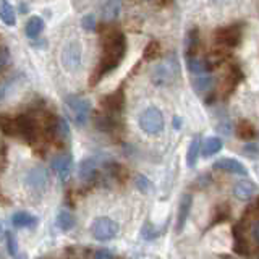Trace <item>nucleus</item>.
<instances>
[{
    "label": "nucleus",
    "instance_id": "f257e3e1",
    "mask_svg": "<svg viewBox=\"0 0 259 259\" xmlns=\"http://www.w3.org/2000/svg\"><path fill=\"white\" fill-rule=\"evenodd\" d=\"M126 52V39L120 31H110L102 37V52L96 71L91 76L89 85H97L104 76L115 70L123 60Z\"/></svg>",
    "mask_w": 259,
    "mask_h": 259
},
{
    "label": "nucleus",
    "instance_id": "f03ea898",
    "mask_svg": "<svg viewBox=\"0 0 259 259\" xmlns=\"http://www.w3.org/2000/svg\"><path fill=\"white\" fill-rule=\"evenodd\" d=\"M138 125L143 133L149 135V136H156L159 133H162L165 128V120L162 112L157 107H147L140 114L138 117Z\"/></svg>",
    "mask_w": 259,
    "mask_h": 259
},
{
    "label": "nucleus",
    "instance_id": "7ed1b4c3",
    "mask_svg": "<svg viewBox=\"0 0 259 259\" xmlns=\"http://www.w3.org/2000/svg\"><path fill=\"white\" fill-rule=\"evenodd\" d=\"M65 104H67V107L70 110L71 117H73V120H75V123L78 126H85L87 123V120H89L91 102L81 96L70 94L65 97Z\"/></svg>",
    "mask_w": 259,
    "mask_h": 259
},
{
    "label": "nucleus",
    "instance_id": "20e7f679",
    "mask_svg": "<svg viewBox=\"0 0 259 259\" xmlns=\"http://www.w3.org/2000/svg\"><path fill=\"white\" fill-rule=\"evenodd\" d=\"M91 233L99 241H109L117 236L118 224L109 217H97L91 224Z\"/></svg>",
    "mask_w": 259,
    "mask_h": 259
},
{
    "label": "nucleus",
    "instance_id": "39448f33",
    "mask_svg": "<svg viewBox=\"0 0 259 259\" xmlns=\"http://www.w3.org/2000/svg\"><path fill=\"white\" fill-rule=\"evenodd\" d=\"M81 46L80 42L71 41L67 46L63 47L62 51V65L67 71H78L81 67Z\"/></svg>",
    "mask_w": 259,
    "mask_h": 259
},
{
    "label": "nucleus",
    "instance_id": "423d86ee",
    "mask_svg": "<svg viewBox=\"0 0 259 259\" xmlns=\"http://www.w3.org/2000/svg\"><path fill=\"white\" fill-rule=\"evenodd\" d=\"M16 128H18V136L23 138L28 143H34L37 138V123L29 115H20L16 117Z\"/></svg>",
    "mask_w": 259,
    "mask_h": 259
},
{
    "label": "nucleus",
    "instance_id": "0eeeda50",
    "mask_svg": "<svg viewBox=\"0 0 259 259\" xmlns=\"http://www.w3.org/2000/svg\"><path fill=\"white\" fill-rule=\"evenodd\" d=\"M216 39L217 42L224 44V46H229V47L238 46L241 41V26L230 25V26L219 28L216 31Z\"/></svg>",
    "mask_w": 259,
    "mask_h": 259
},
{
    "label": "nucleus",
    "instance_id": "6e6552de",
    "mask_svg": "<svg viewBox=\"0 0 259 259\" xmlns=\"http://www.w3.org/2000/svg\"><path fill=\"white\" fill-rule=\"evenodd\" d=\"M233 250L240 256H250V243L246 240V225L245 220H240L233 227Z\"/></svg>",
    "mask_w": 259,
    "mask_h": 259
},
{
    "label": "nucleus",
    "instance_id": "1a4fd4ad",
    "mask_svg": "<svg viewBox=\"0 0 259 259\" xmlns=\"http://www.w3.org/2000/svg\"><path fill=\"white\" fill-rule=\"evenodd\" d=\"M47 181H49V175L42 167L31 169L25 177L26 186L32 191H44L47 186Z\"/></svg>",
    "mask_w": 259,
    "mask_h": 259
},
{
    "label": "nucleus",
    "instance_id": "9d476101",
    "mask_svg": "<svg viewBox=\"0 0 259 259\" xmlns=\"http://www.w3.org/2000/svg\"><path fill=\"white\" fill-rule=\"evenodd\" d=\"M51 167L55 173L58 175V178L62 181H67L70 178L71 167H73V161H71L70 154H58L55 156L51 162Z\"/></svg>",
    "mask_w": 259,
    "mask_h": 259
},
{
    "label": "nucleus",
    "instance_id": "9b49d317",
    "mask_svg": "<svg viewBox=\"0 0 259 259\" xmlns=\"http://www.w3.org/2000/svg\"><path fill=\"white\" fill-rule=\"evenodd\" d=\"M212 169L217 170V172H227V173H236V175H246L248 173L245 165L241 164L240 161H236V159H232V157L219 159L217 162H214Z\"/></svg>",
    "mask_w": 259,
    "mask_h": 259
},
{
    "label": "nucleus",
    "instance_id": "f8f14e48",
    "mask_svg": "<svg viewBox=\"0 0 259 259\" xmlns=\"http://www.w3.org/2000/svg\"><path fill=\"white\" fill-rule=\"evenodd\" d=\"M102 104V109L106 110L109 115H114V114H120L123 110L125 106V94L122 89L112 92V94L106 96L101 101Z\"/></svg>",
    "mask_w": 259,
    "mask_h": 259
},
{
    "label": "nucleus",
    "instance_id": "ddd939ff",
    "mask_svg": "<svg viewBox=\"0 0 259 259\" xmlns=\"http://www.w3.org/2000/svg\"><path fill=\"white\" fill-rule=\"evenodd\" d=\"M97 177V161L94 157L83 159L80 164V178L86 183H91Z\"/></svg>",
    "mask_w": 259,
    "mask_h": 259
},
{
    "label": "nucleus",
    "instance_id": "4468645a",
    "mask_svg": "<svg viewBox=\"0 0 259 259\" xmlns=\"http://www.w3.org/2000/svg\"><path fill=\"white\" fill-rule=\"evenodd\" d=\"M191 206H193V198L190 195L181 196V201H180V206H178V216H177V227H175V230H177L178 233L185 227L186 219H188V216H190Z\"/></svg>",
    "mask_w": 259,
    "mask_h": 259
},
{
    "label": "nucleus",
    "instance_id": "2eb2a0df",
    "mask_svg": "<svg viewBox=\"0 0 259 259\" xmlns=\"http://www.w3.org/2000/svg\"><path fill=\"white\" fill-rule=\"evenodd\" d=\"M232 193L240 201H248L256 193V185L253 181H238V183H235Z\"/></svg>",
    "mask_w": 259,
    "mask_h": 259
},
{
    "label": "nucleus",
    "instance_id": "dca6fc26",
    "mask_svg": "<svg viewBox=\"0 0 259 259\" xmlns=\"http://www.w3.org/2000/svg\"><path fill=\"white\" fill-rule=\"evenodd\" d=\"M235 133L240 140L250 141V140H253V138H256L258 131H256V126L253 125L250 120L241 118V120H238V123H236V126H235Z\"/></svg>",
    "mask_w": 259,
    "mask_h": 259
},
{
    "label": "nucleus",
    "instance_id": "f3484780",
    "mask_svg": "<svg viewBox=\"0 0 259 259\" xmlns=\"http://www.w3.org/2000/svg\"><path fill=\"white\" fill-rule=\"evenodd\" d=\"M0 20L7 26L16 25V12L7 0H0Z\"/></svg>",
    "mask_w": 259,
    "mask_h": 259
},
{
    "label": "nucleus",
    "instance_id": "a211bd4d",
    "mask_svg": "<svg viewBox=\"0 0 259 259\" xmlns=\"http://www.w3.org/2000/svg\"><path fill=\"white\" fill-rule=\"evenodd\" d=\"M122 8V0H107L102 7V18L106 21H112L118 16Z\"/></svg>",
    "mask_w": 259,
    "mask_h": 259
},
{
    "label": "nucleus",
    "instance_id": "6ab92c4d",
    "mask_svg": "<svg viewBox=\"0 0 259 259\" xmlns=\"http://www.w3.org/2000/svg\"><path fill=\"white\" fill-rule=\"evenodd\" d=\"M12 222L15 227H34L37 224V219L34 216H31L29 212H25V211H18L15 212L12 216Z\"/></svg>",
    "mask_w": 259,
    "mask_h": 259
},
{
    "label": "nucleus",
    "instance_id": "aec40b11",
    "mask_svg": "<svg viewBox=\"0 0 259 259\" xmlns=\"http://www.w3.org/2000/svg\"><path fill=\"white\" fill-rule=\"evenodd\" d=\"M55 222H57V227L62 230V232H68V230H71V229L75 227L76 219H75V216L70 211L63 209V211L58 212L57 220H55Z\"/></svg>",
    "mask_w": 259,
    "mask_h": 259
},
{
    "label": "nucleus",
    "instance_id": "412c9836",
    "mask_svg": "<svg viewBox=\"0 0 259 259\" xmlns=\"http://www.w3.org/2000/svg\"><path fill=\"white\" fill-rule=\"evenodd\" d=\"M202 157H211L222 149V140L217 136H211L202 143Z\"/></svg>",
    "mask_w": 259,
    "mask_h": 259
},
{
    "label": "nucleus",
    "instance_id": "4be33fe9",
    "mask_svg": "<svg viewBox=\"0 0 259 259\" xmlns=\"http://www.w3.org/2000/svg\"><path fill=\"white\" fill-rule=\"evenodd\" d=\"M44 29V20L39 18V16H31L29 20H28L26 23V36L29 37V39H34L42 32Z\"/></svg>",
    "mask_w": 259,
    "mask_h": 259
},
{
    "label": "nucleus",
    "instance_id": "5701e85b",
    "mask_svg": "<svg viewBox=\"0 0 259 259\" xmlns=\"http://www.w3.org/2000/svg\"><path fill=\"white\" fill-rule=\"evenodd\" d=\"M186 65H188V70L191 71V73L195 75H202L204 71L211 70L207 65V60L206 58H198V57H188L186 58Z\"/></svg>",
    "mask_w": 259,
    "mask_h": 259
},
{
    "label": "nucleus",
    "instance_id": "b1692460",
    "mask_svg": "<svg viewBox=\"0 0 259 259\" xmlns=\"http://www.w3.org/2000/svg\"><path fill=\"white\" fill-rule=\"evenodd\" d=\"M200 149H201L200 138H193V141L190 143V147H188V154H186V164H188V167H195L196 165L198 157H200Z\"/></svg>",
    "mask_w": 259,
    "mask_h": 259
},
{
    "label": "nucleus",
    "instance_id": "393cba45",
    "mask_svg": "<svg viewBox=\"0 0 259 259\" xmlns=\"http://www.w3.org/2000/svg\"><path fill=\"white\" fill-rule=\"evenodd\" d=\"M198 44H200V32L195 28V29L188 32V39H186V54H188V57H195L198 51Z\"/></svg>",
    "mask_w": 259,
    "mask_h": 259
},
{
    "label": "nucleus",
    "instance_id": "a878e982",
    "mask_svg": "<svg viewBox=\"0 0 259 259\" xmlns=\"http://www.w3.org/2000/svg\"><path fill=\"white\" fill-rule=\"evenodd\" d=\"M54 138H58V140H68L70 138V126H68V122L62 117L57 118V123H55V133H54Z\"/></svg>",
    "mask_w": 259,
    "mask_h": 259
},
{
    "label": "nucleus",
    "instance_id": "bb28decb",
    "mask_svg": "<svg viewBox=\"0 0 259 259\" xmlns=\"http://www.w3.org/2000/svg\"><path fill=\"white\" fill-rule=\"evenodd\" d=\"M0 130L8 136H18V128H16V120L10 117H0Z\"/></svg>",
    "mask_w": 259,
    "mask_h": 259
},
{
    "label": "nucleus",
    "instance_id": "cd10ccee",
    "mask_svg": "<svg viewBox=\"0 0 259 259\" xmlns=\"http://www.w3.org/2000/svg\"><path fill=\"white\" fill-rule=\"evenodd\" d=\"M115 125H117V122H115V118L109 114L99 115V117L96 118V126L101 131H112L115 128Z\"/></svg>",
    "mask_w": 259,
    "mask_h": 259
},
{
    "label": "nucleus",
    "instance_id": "c85d7f7f",
    "mask_svg": "<svg viewBox=\"0 0 259 259\" xmlns=\"http://www.w3.org/2000/svg\"><path fill=\"white\" fill-rule=\"evenodd\" d=\"M212 86V78L211 76H198V78L193 80V87H195L196 92H207Z\"/></svg>",
    "mask_w": 259,
    "mask_h": 259
},
{
    "label": "nucleus",
    "instance_id": "c756f323",
    "mask_svg": "<svg viewBox=\"0 0 259 259\" xmlns=\"http://www.w3.org/2000/svg\"><path fill=\"white\" fill-rule=\"evenodd\" d=\"M230 217V209L227 204H220L219 207H216V211H214V217H212V224H224L227 222Z\"/></svg>",
    "mask_w": 259,
    "mask_h": 259
},
{
    "label": "nucleus",
    "instance_id": "7c9ffc66",
    "mask_svg": "<svg viewBox=\"0 0 259 259\" xmlns=\"http://www.w3.org/2000/svg\"><path fill=\"white\" fill-rule=\"evenodd\" d=\"M159 52H161V44H159L157 41H151L144 49V58L151 62V60L159 57Z\"/></svg>",
    "mask_w": 259,
    "mask_h": 259
},
{
    "label": "nucleus",
    "instance_id": "2f4dec72",
    "mask_svg": "<svg viewBox=\"0 0 259 259\" xmlns=\"http://www.w3.org/2000/svg\"><path fill=\"white\" fill-rule=\"evenodd\" d=\"M243 220H258L259 222V196L251 202L250 206H248L245 216H243Z\"/></svg>",
    "mask_w": 259,
    "mask_h": 259
},
{
    "label": "nucleus",
    "instance_id": "473e14b6",
    "mask_svg": "<svg viewBox=\"0 0 259 259\" xmlns=\"http://www.w3.org/2000/svg\"><path fill=\"white\" fill-rule=\"evenodd\" d=\"M136 188L140 190L141 193H149L151 188H152V185H151V181L144 177V175H138L136 177Z\"/></svg>",
    "mask_w": 259,
    "mask_h": 259
},
{
    "label": "nucleus",
    "instance_id": "72a5a7b5",
    "mask_svg": "<svg viewBox=\"0 0 259 259\" xmlns=\"http://www.w3.org/2000/svg\"><path fill=\"white\" fill-rule=\"evenodd\" d=\"M81 26L85 28L86 31H94L96 29V18H94V15H86L85 18L81 20Z\"/></svg>",
    "mask_w": 259,
    "mask_h": 259
},
{
    "label": "nucleus",
    "instance_id": "f704fd0d",
    "mask_svg": "<svg viewBox=\"0 0 259 259\" xmlns=\"http://www.w3.org/2000/svg\"><path fill=\"white\" fill-rule=\"evenodd\" d=\"M10 60V52L7 47H0V70H3L8 65Z\"/></svg>",
    "mask_w": 259,
    "mask_h": 259
},
{
    "label": "nucleus",
    "instance_id": "c9c22d12",
    "mask_svg": "<svg viewBox=\"0 0 259 259\" xmlns=\"http://www.w3.org/2000/svg\"><path fill=\"white\" fill-rule=\"evenodd\" d=\"M7 246H8V253H10V255L15 256L16 255V250H18V246H16L15 236L10 233V232H7Z\"/></svg>",
    "mask_w": 259,
    "mask_h": 259
},
{
    "label": "nucleus",
    "instance_id": "e433bc0d",
    "mask_svg": "<svg viewBox=\"0 0 259 259\" xmlns=\"http://www.w3.org/2000/svg\"><path fill=\"white\" fill-rule=\"evenodd\" d=\"M94 259H115L114 253L106 250V248H102V250H97L94 253Z\"/></svg>",
    "mask_w": 259,
    "mask_h": 259
},
{
    "label": "nucleus",
    "instance_id": "4c0bfd02",
    "mask_svg": "<svg viewBox=\"0 0 259 259\" xmlns=\"http://www.w3.org/2000/svg\"><path fill=\"white\" fill-rule=\"evenodd\" d=\"M143 235H144V238L151 240V238H154V236H157V232L156 230H152L149 224H146L144 227H143Z\"/></svg>",
    "mask_w": 259,
    "mask_h": 259
},
{
    "label": "nucleus",
    "instance_id": "58836bf2",
    "mask_svg": "<svg viewBox=\"0 0 259 259\" xmlns=\"http://www.w3.org/2000/svg\"><path fill=\"white\" fill-rule=\"evenodd\" d=\"M253 236H255V240L259 243V222H258V225L253 227Z\"/></svg>",
    "mask_w": 259,
    "mask_h": 259
},
{
    "label": "nucleus",
    "instance_id": "ea45409f",
    "mask_svg": "<svg viewBox=\"0 0 259 259\" xmlns=\"http://www.w3.org/2000/svg\"><path fill=\"white\" fill-rule=\"evenodd\" d=\"M0 204H8V200H5V196L0 193Z\"/></svg>",
    "mask_w": 259,
    "mask_h": 259
},
{
    "label": "nucleus",
    "instance_id": "a19ab883",
    "mask_svg": "<svg viewBox=\"0 0 259 259\" xmlns=\"http://www.w3.org/2000/svg\"><path fill=\"white\" fill-rule=\"evenodd\" d=\"M175 126H180V118H175Z\"/></svg>",
    "mask_w": 259,
    "mask_h": 259
},
{
    "label": "nucleus",
    "instance_id": "79ce46f5",
    "mask_svg": "<svg viewBox=\"0 0 259 259\" xmlns=\"http://www.w3.org/2000/svg\"><path fill=\"white\" fill-rule=\"evenodd\" d=\"M16 259H25V256H20V258H16Z\"/></svg>",
    "mask_w": 259,
    "mask_h": 259
},
{
    "label": "nucleus",
    "instance_id": "37998d69",
    "mask_svg": "<svg viewBox=\"0 0 259 259\" xmlns=\"http://www.w3.org/2000/svg\"><path fill=\"white\" fill-rule=\"evenodd\" d=\"M0 235H2V227H0Z\"/></svg>",
    "mask_w": 259,
    "mask_h": 259
}]
</instances>
